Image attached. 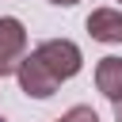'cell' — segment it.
Returning <instances> with one entry per match:
<instances>
[{
    "mask_svg": "<svg viewBox=\"0 0 122 122\" xmlns=\"http://www.w3.org/2000/svg\"><path fill=\"white\" fill-rule=\"evenodd\" d=\"M88 34L95 42H122V11L114 8H95L88 15Z\"/></svg>",
    "mask_w": 122,
    "mask_h": 122,
    "instance_id": "cell-4",
    "label": "cell"
},
{
    "mask_svg": "<svg viewBox=\"0 0 122 122\" xmlns=\"http://www.w3.org/2000/svg\"><path fill=\"white\" fill-rule=\"evenodd\" d=\"M50 4H57V8H72V4H80V0H50Z\"/></svg>",
    "mask_w": 122,
    "mask_h": 122,
    "instance_id": "cell-8",
    "label": "cell"
},
{
    "mask_svg": "<svg viewBox=\"0 0 122 122\" xmlns=\"http://www.w3.org/2000/svg\"><path fill=\"white\" fill-rule=\"evenodd\" d=\"M114 122H122V95L114 99Z\"/></svg>",
    "mask_w": 122,
    "mask_h": 122,
    "instance_id": "cell-7",
    "label": "cell"
},
{
    "mask_svg": "<svg viewBox=\"0 0 122 122\" xmlns=\"http://www.w3.org/2000/svg\"><path fill=\"white\" fill-rule=\"evenodd\" d=\"M15 76H19V88L30 95V99H50L61 84L46 72V65L34 57V53H23V61H19V69H15Z\"/></svg>",
    "mask_w": 122,
    "mask_h": 122,
    "instance_id": "cell-3",
    "label": "cell"
},
{
    "mask_svg": "<svg viewBox=\"0 0 122 122\" xmlns=\"http://www.w3.org/2000/svg\"><path fill=\"white\" fill-rule=\"evenodd\" d=\"M95 88L114 103L122 95V57H103L95 65Z\"/></svg>",
    "mask_w": 122,
    "mask_h": 122,
    "instance_id": "cell-5",
    "label": "cell"
},
{
    "mask_svg": "<svg viewBox=\"0 0 122 122\" xmlns=\"http://www.w3.org/2000/svg\"><path fill=\"white\" fill-rule=\"evenodd\" d=\"M57 122H61V118H57Z\"/></svg>",
    "mask_w": 122,
    "mask_h": 122,
    "instance_id": "cell-9",
    "label": "cell"
},
{
    "mask_svg": "<svg viewBox=\"0 0 122 122\" xmlns=\"http://www.w3.org/2000/svg\"><path fill=\"white\" fill-rule=\"evenodd\" d=\"M34 57L46 65V72H50L57 84H61V80H72V76L80 72V65H84L80 46L69 42V38H50V42H42V46L34 50Z\"/></svg>",
    "mask_w": 122,
    "mask_h": 122,
    "instance_id": "cell-1",
    "label": "cell"
},
{
    "mask_svg": "<svg viewBox=\"0 0 122 122\" xmlns=\"http://www.w3.org/2000/svg\"><path fill=\"white\" fill-rule=\"evenodd\" d=\"M61 122H99V114H95L92 107H84V103H80V107L65 111V114H61Z\"/></svg>",
    "mask_w": 122,
    "mask_h": 122,
    "instance_id": "cell-6",
    "label": "cell"
},
{
    "mask_svg": "<svg viewBox=\"0 0 122 122\" xmlns=\"http://www.w3.org/2000/svg\"><path fill=\"white\" fill-rule=\"evenodd\" d=\"M27 53V30L19 19L0 15V76H11Z\"/></svg>",
    "mask_w": 122,
    "mask_h": 122,
    "instance_id": "cell-2",
    "label": "cell"
}]
</instances>
